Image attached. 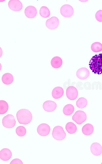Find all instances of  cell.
Instances as JSON below:
<instances>
[{"label":"cell","instance_id":"8","mask_svg":"<svg viewBox=\"0 0 102 164\" xmlns=\"http://www.w3.org/2000/svg\"><path fill=\"white\" fill-rule=\"evenodd\" d=\"M59 24L58 18L56 16H53L47 19L45 22V26L50 30H54L58 27Z\"/></svg>","mask_w":102,"mask_h":164},{"label":"cell","instance_id":"6","mask_svg":"<svg viewBox=\"0 0 102 164\" xmlns=\"http://www.w3.org/2000/svg\"><path fill=\"white\" fill-rule=\"evenodd\" d=\"M60 12L61 15L66 18L71 17L74 13V10L71 5L65 4L62 5L60 8Z\"/></svg>","mask_w":102,"mask_h":164},{"label":"cell","instance_id":"25","mask_svg":"<svg viewBox=\"0 0 102 164\" xmlns=\"http://www.w3.org/2000/svg\"><path fill=\"white\" fill-rule=\"evenodd\" d=\"M15 132L18 136L20 137H23L26 134L27 130L24 127L20 126L16 128Z\"/></svg>","mask_w":102,"mask_h":164},{"label":"cell","instance_id":"9","mask_svg":"<svg viewBox=\"0 0 102 164\" xmlns=\"http://www.w3.org/2000/svg\"><path fill=\"white\" fill-rule=\"evenodd\" d=\"M7 5L9 9L14 12L21 11L23 7V3L19 0H9Z\"/></svg>","mask_w":102,"mask_h":164},{"label":"cell","instance_id":"26","mask_svg":"<svg viewBox=\"0 0 102 164\" xmlns=\"http://www.w3.org/2000/svg\"><path fill=\"white\" fill-rule=\"evenodd\" d=\"M91 48L92 50L94 52H100L102 50V44L98 42H94L92 44Z\"/></svg>","mask_w":102,"mask_h":164},{"label":"cell","instance_id":"3","mask_svg":"<svg viewBox=\"0 0 102 164\" xmlns=\"http://www.w3.org/2000/svg\"><path fill=\"white\" fill-rule=\"evenodd\" d=\"M52 135L55 139L59 141L65 139L66 137V134L62 127L57 126L53 128Z\"/></svg>","mask_w":102,"mask_h":164},{"label":"cell","instance_id":"10","mask_svg":"<svg viewBox=\"0 0 102 164\" xmlns=\"http://www.w3.org/2000/svg\"><path fill=\"white\" fill-rule=\"evenodd\" d=\"M37 11L36 8L32 5L27 6L24 11L25 15L29 19L35 18L37 16Z\"/></svg>","mask_w":102,"mask_h":164},{"label":"cell","instance_id":"23","mask_svg":"<svg viewBox=\"0 0 102 164\" xmlns=\"http://www.w3.org/2000/svg\"><path fill=\"white\" fill-rule=\"evenodd\" d=\"M9 108L7 102L4 100H0V114L3 115L6 113Z\"/></svg>","mask_w":102,"mask_h":164},{"label":"cell","instance_id":"21","mask_svg":"<svg viewBox=\"0 0 102 164\" xmlns=\"http://www.w3.org/2000/svg\"><path fill=\"white\" fill-rule=\"evenodd\" d=\"M39 14L43 18H46L49 17L50 15V12L48 8L46 6H43L41 7L39 10Z\"/></svg>","mask_w":102,"mask_h":164},{"label":"cell","instance_id":"19","mask_svg":"<svg viewBox=\"0 0 102 164\" xmlns=\"http://www.w3.org/2000/svg\"><path fill=\"white\" fill-rule=\"evenodd\" d=\"M62 64V59L58 56H55L53 57L50 61V64L54 68L57 69L60 68Z\"/></svg>","mask_w":102,"mask_h":164},{"label":"cell","instance_id":"33","mask_svg":"<svg viewBox=\"0 0 102 164\" xmlns=\"http://www.w3.org/2000/svg\"><path fill=\"white\" fill-rule=\"evenodd\" d=\"M101 164H102V162H101Z\"/></svg>","mask_w":102,"mask_h":164},{"label":"cell","instance_id":"14","mask_svg":"<svg viewBox=\"0 0 102 164\" xmlns=\"http://www.w3.org/2000/svg\"><path fill=\"white\" fill-rule=\"evenodd\" d=\"M89 70L85 67H82L78 69L76 73L77 77L79 79L83 80L87 79L89 76Z\"/></svg>","mask_w":102,"mask_h":164},{"label":"cell","instance_id":"16","mask_svg":"<svg viewBox=\"0 0 102 164\" xmlns=\"http://www.w3.org/2000/svg\"><path fill=\"white\" fill-rule=\"evenodd\" d=\"M64 93V90L62 87L57 86L55 87L52 90V95L54 99H58L63 96Z\"/></svg>","mask_w":102,"mask_h":164},{"label":"cell","instance_id":"24","mask_svg":"<svg viewBox=\"0 0 102 164\" xmlns=\"http://www.w3.org/2000/svg\"><path fill=\"white\" fill-rule=\"evenodd\" d=\"M87 100L84 97L79 98L76 102V105L77 107L80 109H83L85 108L87 104Z\"/></svg>","mask_w":102,"mask_h":164},{"label":"cell","instance_id":"12","mask_svg":"<svg viewBox=\"0 0 102 164\" xmlns=\"http://www.w3.org/2000/svg\"><path fill=\"white\" fill-rule=\"evenodd\" d=\"M43 109L45 111L51 112L54 111L57 107V104L55 101L47 100L45 101L42 105Z\"/></svg>","mask_w":102,"mask_h":164},{"label":"cell","instance_id":"4","mask_svg":"<svg viewBox=\"0 0 102 164\" xmlns=\"http://www.w3.org/2000/svg\"><path fill=\"white\" fill-rule=\"evenodd\" d=\"M2 123L3 126L4 127L8 129H10L15 126L16 121L13 115L8 114L3 117L2 120Z\"/></svg>","mask_w":102,"mask_h":164},{"label":"cell","instance_id":"13","mask_svg":"<svg viewBox=\"0 0 102 164\" xmlns=\"http://www.w3.org/2000/svg\"><path fill=\"white\" fill-rule=\"evenodd\" d=\"M90 150L91 153L94 156H99L102 153V146L98 142H94L91 144Z\"/></svg>","mask_w":102,"mask_h":164},{"label":"cell","instance_id":"7","mask_svg":"<svg viewBox=\"0 0 102 164\" xmlns=\"http://www.w3.org/2000/svg\"><path fill=\"white\" fill-rule=\"evenodd\" d=\"M50 127L48 124L42 123L39 124L37 127V131L40 136L45 137L48 136L50 131Z\"/></svg>","mask_w":102,"mask_h":164},{"label":"cell","instance_id":"18","mask_svg":"<svg viewBox=\"0 0 102 164\" xmlns=\"http://www.w3.org/2000/svg\"><path fill=\"white\" fill-rule=\"evenodd\" d=\"M14 80L13 75L10 73H6L3 75L2 77V81L4 84L8 85L12 83Z\"/></svg>","mask_w":102,"mask_h":164},{"label":"cell","instance_id":"22","mask_svg":"<svg viewBox=\"0 0 102 164\" xmlns=\"http://www.w3.org/2000/svg\"><path fill=\"white\" fill-rule=\"evenodd\" d=\"M75 108L74 106L70 104H67L65 105L63 109V114L67 116L71 115L74 112Z\"/></svg>","mask_w":102,"mask_h":164},{"label":"cell","instance_id":"29","mask_svg":"<svg viewBox=\"0 0 102 164\" xmlns=\"http://www.w3.org/2000/svg\"><path fill=\"white\" fill-rule=\"evenodd\" d=\"M0 57H1L2 56L3 53L2 49L1 47H0Z\"/></svg>","mask_w":102,"mask_h":164},{"label":"cell","instance_id":"1","mask_svg":"<svg viewBox=\"0 0 102 164\" xmlns=\"http://www.w3.org/2000/svg\"><path fill=\"white\" fill-rule=\"evenodd\" d=\"M89 65L90 69L94 74L98 75L102 74V53L92 57Z\"/></svg>","mask_w":102,"mask_h":164},{"label":"cell","instance_id":"17","mask_svg":"<svg viewBox=\"0 0 102 164\" xmlns=\"http://www.w3.org/2000/svg\"><path fill=\"white\" fill-rule=\"evenodd\" d=\"M94 128L93 125L90 123L86 124L82 127V131L85 136H89L92 135L94 132Z\"/></svg>","mask_w":102,"mask_h":164},{"label":"cell","instance_id":"28","mask_svg":"<svg viewBox=\"0 0 102 164\" xmlns=\"http://www.w3.org/2000/svg\"><path fill=\"white\" fill-rule=\"evenodd\" d=\"M10 164H23V161L19 158H15L12 160L10 163Z\"/></svg>","mask_w":102,"mask_h":164},{"label":"cell","instance_id":"31","mask_svg":"<svg viewBox=\"0 0 102 164\" xmlns=\"http://www.w3.org/2000/svg\"><path fill=\"white\" fill-rule=\"evenodd\" d=\"M0 66H1L0 71H1L2 69V65H1V63H0Z\"/></svg>","mask_w":102,"mask_h":164},{"label":"cell","instance_id":"2","mask_svg":"<svg viewBox=\"0 0 102 164\" xmlns=\"http://www.w3.org/2000/svg\"><path fill=\"white\" fill-rule=\"evenodd\" d=\"M16 117L18 122L24 125L29 124L33 118L32 114L30 111L24 108L19 110L16 113Z\"/></svg>","mask_w":102,"mask_h":164},{"label":"cell","instance_id":"27","mask_svg":"<svg viewBox=\"0 0 102 164\" xmlns=\"http://www.w3.org/2000/svg\"><path fill=\"white\" fill-rule=\"evenodd\" d=\"M95 17L96 20L98 22H102V10H99L96 13Z\"/></svg>","mask_w":102,"mask_h":164},{"label":"cell","instance_id":"32","mask_svg":"<svg viewBox=\"0 0 102 164\" xmlns=\"http://www.w3.org/2000/svg\"><path fill=\"white\" fill-rule=\"evenodd\" d=\"M5 1V0H2H2H0V1L1 2H2L4 1Z\"/></svg>","mask_w":102,"mask_h":164},{"label":"cell","instance_id":"20","mask_svg":"<svg viewBox=\"0 0 102 164\" xmlns=\"http://www.w3.org/2000/svg\"><path fill=\"white\" fill-rule=\"evenodd\" d=\"M65 129L67 132L69 134H75L77 131L76 125L73 122H70L67 123L65 126Z\"/></svg>","mask_w":102,"mask_h":164},{"label":"cell","instance_id":"30","mask_svg":"<svg viewBox=\"0 0 102 164\" xmlns=\"http://www.w3.org/2000/svg\"><path fill=\"white\" fill-rule=\"evenodd\" d=\"M79 1L82 2H85L88 1V0H79Z\"/></svg>","mask_w":102,"mask_h":164},{"label":"cell","instance_id":"11","mask_svg":"<svg viewBox=\"0 0 102 164\" xmlns=\"http://www.w3.org/2000/svg\"><path fill=\"white\" fill-rule=\"evenodd\" d=\"M66 95L68 99L73 100H75L78 97V93L76 88L73 86H70L67 89Z\"/></svg>","mask_w":102,"mask_h":164},{"label":"cell","instance_id":"5","mask_svg":"<svg viewBox=\"0 0 102 164\" xmlns=\"http://www.w3.org/2000/svg\"><path fill=\"white\" fill-rule=\"evenodd\" d=\"M87 119L86 113L81 110L76 111L72 117V120L77 124L81 125L85 122Z\"/></svg>","mask_w":102,"mask_h":164},{"label":"cell","instance_id":"15","mask_svg":"<svg viewBox=\"0 0 102 164\" xmlns=\"http://www.w3.org/2000/svg\"><path fill=\"white\" fill-rule=\"evenodd\" d=\"M12 156V152L8 148H4L0 150V158L2 161H8L11 159Z\"/></svg>","mask_w":102,"mask_h":164}]
</instances>
